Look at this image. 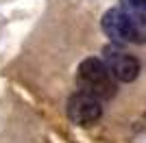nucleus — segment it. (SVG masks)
<instances>
[{
    "label": "nucleus",
    "instance_id": "obj_2",
    "mask_svg": "<svg viewBox=\"0 0 146 143\" xmlns=\"http://www.w3.org/2000/svg\"><path fill=\"white\" fill-rule=\"evenodd\" d=\"M103 30L113 41H144L146 24L131 20L122 9H111L103 18Z\"/></svg>",
    "mask_w": 146,
    "mask_h": 143
},
{
    "label": "nucleus",
    "instance_id": "obj_1",
    "mask_svg": "<svg viewBox=\"0 0 146 143\" xmlns=\"http://www.w3.org/2000/svg\"><path fill=\"white\" fill-rule=\"evenodd\" d=\"M76 83L81 91L96 100H109L116 93V83H113V74L109 65L100 59H85L79 65L76 74Z\"/></svg>",
    "mask_w": 146,
    "mask_h": 143
},
{
    "label": "nucleus",
    "instance_id": "obj_4",
    "mask_svg": "<svg viewBox=\"0 0 146 143\" xmlns=\"http://www.w3.org/2000/svg\"><path fill=\"white\" fill-rule=\"evenodd\" d=\"M107 59H109L111 74H113L118 80L131 83V80L137 78V74H140V63H137L135 56H131V54H127V52H120V50H116V52L109 50Z\"/></svg>",
    "mask_w": 146,
    "mask_h": 143
},
{
    "label": "nucleus",
    "instance_id": "obj_3",
    "mask_svg": "<svg viewBox=\"0 0 146 143\" xmlns=\"http://www.w3.org/2000/svg\"><path fill=\"white\" fill-rule=\"evenodd\" d=\"M103 115V108L98 104L96 98L83 93H74L70 100H68V117L72 119L74 124H81V126H90L94 121H98Z\"/></svg>",
    "mask_w": 146,
    "mask_h": 143
},
{
    "label": "nucleus",
    "instance_id": "obj_5",
    "mask_svg": "<svg viewBox=\"0 0 146 143\" xmlns=\"http://www.w3.org/2000/svg\"><path fill=\"white\" fill-rule=\"evenodd\" d=\"M120 2H122V11L131 20L146 24V0H120Z\"/></svg>",
    "mask_w": 146,
    "mask_h": 143
}]
</instances>
